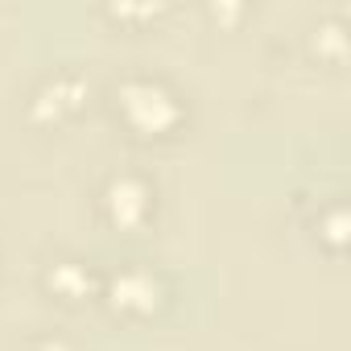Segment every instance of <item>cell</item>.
I'll use <instances>...</instances> for the list:
<instances>
[{"instance_id": "1", "label": "cell", "mask_w": 351, "mask_h": 351, "mask_svg": "<svg viewBox=\"0 0 351 351\" xmlns=\"http://www.w3.org/2000/svg\"><path fill=\"white\" fill-rule=\"evenodd\" d=\"M116 108L145 136H161V132H169L173 124L182 120L178 99H173L161 83H153V79H128V83H120L116 87Z\"/></svg>"}, {"instance_id": "2", "label": "cell", "mask_w": 351, "mask_h": 351, "mask_svg": "<svg viewBox=\"0 0 351 351\" xmlns=\"http://www.w3.org/2000/svg\"><path fill=\"white\" fill-rule=\"evenodd\" d=\"M149 199H153V195H149V186H145L141 178H132V173H120V178L108 182L104 207H108V215H112L116 228H136V223L149 215V207H153Z\"/></svg>"}, {"instance_id": "3", "label": "cell", "mask_w": 351, "mask_h": 351, "mask_svg": "<svg viewBox=\"0 0 351 351\" xmlns=\"http://www.w3.org/2000/svg\"><path fill=\"white\" fill-rule=\"evenodd\" d=\"M108 298L120 306V310H153L157 298H161V285L149 269H124L112 277V289Z\"/></svg>"}, {"instance_id": "4", "label": "cell", "mask_w": 351, "mask_h": 351, "mask_svg": "<svg viewBox=\"0 0 351 351\" xmlns=\"http://www.w3.org/2000/svg\"><path fill=\"white\" fill-rule=\"evenodd\" d=\"M46 281H50V289L62 293V298H83V293L91 289V273H87L79 261H58Z\"/></svg>"}]
</instances>
